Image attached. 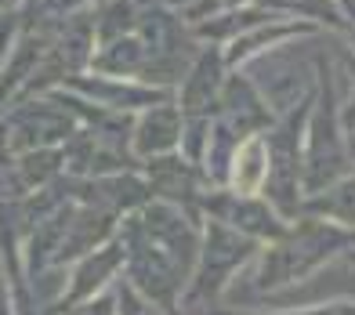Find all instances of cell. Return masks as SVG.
<instances>
[{
    "label": "cell",
    "mask_w": 355,
    "mask_h": 315,
    "mask_svg": "<svg viewBox=\"0 0 355 315\" xmlns=\"http://www.w3.org/2000/svg\"><path fill=\"white\" fill-rule=\"evenodd\" d=\"M55 315H112V294H98L91 301H80V305H69V308H58Z\"/></svg>",
    "instance_id": "obj_11"
},
{
    "label": "cell",
    "mask_w": 355,
    "mask_h": 315,
    "mask_svg": "<svg viewBox=\"0 0 355 315\" xmlns=\"http://www.w3.org/2000/svg\"><path fill=\"white\" fill-rule=\"evenodd\" d=\"M120 269H123V246H120V240L102 243L98 250L84 254V258L73 264L66 290H62V297L55 301V312H58V308H69V305H80V301H91V297H98V294H105V290H109V282L120 276ZM55 312H51V315H55Z\"/></svg>",
    "instance_id": "obj_5"
},
{
    "label": "cell",
    "mask_w": 355,
    "mask_h": 315,
    "mask_svg": "<svg viewBox=\"0 0 355 315\" xmlns=\"http://www.w3.org/2000/svg\"><path fill=\"white\" fill-rule=\"evenodd\" d=\"M268 174L265 167V145L261 141H247L236 156V170H232V185H236V196H250L261 178Z\"/></svg>",
    "instance_id": "obj_8"
},
{
    "label": "cell",
    "mask_w": 355,
    "mask_h": 315,
    "mask_svg": "<svg viewBox=\"0 0 355 315\" xmlns=\"http://www.w3.org/2000/svg\"><path fill=\"white\" fill-rule=\"evenodd\" d=\"M174 138H178V116L171 109H156V113H149L138 127V149L156 152V149H167Z\"/></svg>",
    "instance_id": "obj_9"
},
{
    "label": "cell",
    "mask_w": 355,
    "mask_h": 315,
    "mask_svg": "<svg viewBox=\"0 0 355 315\" xmlns=\"http://www.w3.org/2000/svg\"><path fill=\"white\" fill-rule=\"evenodd\" d=\"M348 258H352V261H355V250H352V254H348Z\"/></svg>",
    "instance_id": "obj_19"
},
{
    "label": "cell",
    "mask_w": 355,
    "mask_h": 315,
    "mask_svg": "<svg viewBox=\"0 0 355 315\" xmlns=\"http://www.w3.org/2000/svg\"><path fill=\"white\" fill-rule=\"evenodd\" d=\"M279 4H286V8H294V11H304V15H319V19H337V11H334V4L330 0H279Z\"/></svg>",
    "instance_id": "obj_13"
},
{
    "label": "cell",
    "mask_w": 355,
    "mask_h": 315,
    "mask_svg": "<svg viewBox=\"0 0 355 315\" xmlns=\"http://www.w3.org/2000/svg\"><path fill=\"white\" fill-rule=\"evenodd\" d=\"M120 246L127 287L138 290L145 301H153L164 315H178L192 264H196V228L167 207H153L145 214H135Z\"/></svg>",
    "instance_id": "obj_1"
},
{
    "label": "cell",
    "mask_w": 355,
    "mask_h": 315,
    "mask_svg": "<svg viewBox=\"0 0 355 315\" xmlns=\"http://www.w3.org/2000/svg\"><path fill=\"white\" fill-rule=\"evenodd\" d=\"M272 315H355V301H327V305H312L297 312H272Z\"/></svg>",
    "instance_id": "obj_12"
},
{
    "label": "cell",
    "mask_w": 355,
    "mask_h": 315,
    "mask_svg": "<svg viewBox=\"0 0 355 315\" xmlns=\"http://www.w3.org/2000/svg\"><path fill=\"white\" fill-rule=\"evenodd\" d=\"M309 210L322 222H334V225H355V178L341 181L337 188L322 196H312L309 199Z\"/></svg>",
    "instance_id": "obj_7"
},
{
    "label": "cell",
    "mask_w": 355,
    "mask_h": 315,
    "mask_svg": "<svg viewBox=\"0 0 355 315\" xmlns=\"http://www.w3.org/2000/svg\"><path fill=\"white\" fill-rule=\"evenodd\" d=\"M232 4H239V0H200V8H192V19L207 11H218V8H232Z\"/></svg>",
    "instance_id": "obj_16"
},
{
    "label": "cell",
    "mask_w": 355,
    "mask_h": 315,
    "mask_svg": "<svg viewBox=\"0 0 355 315\" xmlns=\"http://www.w3.org/2000/svg\"><path fill=\"white\" fill-rule=\"evenodd\" d=\"M341 141L334 131V98H330V84L322 87V105L312 120L309 131V167H304V185L309 192L319 196L330 181L341 178Z\"/></svg>",
    "instance_id": "obj_4"
},
{
    "label": "cell",
    "mask_w": 355,
    "mask_h": 315,
    "mask_svg": "<svg viewBox=\"0 0 355 315\" xmlns=\"http://www.w3.org/2000/svg\"><path fill=\"white\" fill-rule=\"evenodd\" d=\"M69 131V123L62 120L58 113H51V109H19L11 120H8V127H4V134H8V141L4 145L8 149H40V145H47V141H55L58 134H66Z\"/></svg>",
    "instance_id": "obj_6"
},
{
    "label": "cell",
    "mask_w": 355,
    "mask_h": 315,
    "mask_svg": "<svg viewBox=\"0 0 355 315\" xmlns=\"http://www.w3.org/2000/svg\"><path fill=\"white\" fill-rule=\"evenodd\" d=\"M11 40H15V15H0V73L8 66V55H11Z\"/></svg>",
    "instance_id": "obj_14"
},
{
    "label": "cell",
    "mask_w": 355,
    "mask_h": 315,
    "mask_svg": "<svg viewBox=\"0 0 355 315\" xmlns=\"http://www.w3.org/2000/svg\"><path fill=\"white\" fill-rule=\"evenodd\" d=\"M348 127H355V102H352V109H348Z\"/></svg>",
    "instance_id": "obj_17"
},
{
    "label": "cell",
    "mask_w": 355,
    "mask_h": 315,
    "mask_svg": "<svg viewBox=\"0 0 355 315\" xmlns=\"http://www.w3.org/2000/svg\"><path fill=\"white\" fill-rule=\"evenodd\" d=\"M352 246H355V235L341 225H334V222H322V217L294 222L265 250H257L261 261H257L250 290L257 297H265V294H276V290H286V287H297L304 276H312L334 254L352 250Z\"/></svg>",
    "instance_id": "obj_2"
},
{
    "label": "cell",
    "mask_w": 355,
    "mask_h": 315,
    "mask_svg": "<svg viewBox=\"0 0 355 315\" xmlns=\"http://www.w3.org/2000/svg\"><path fill=\"white\" fill-rule=\"evenodd\" d=\"M257 250H261V243L239 235L236 228L221 225V222H207L203 240L196 246V264H192L182 308H211L218 297L229 290L236 272L247 269L254 261Z\"/></svg>",
    "instance_id": "obj_3"
},
{
    "label": "cell",
    "mask_w": 355,
    "mask_h": 315,
    "mask_svg": "<svg viewBox=\"0 0 355 315\" xmlns=\"http://www.w3.org/2000/svg\"><path fill=\"white\" fill-rule=\"evenodd\" d=\"M0 315H15V290L4 269H0Z\"/></svg>",
    "instance_id": "obj_15"
},
{
    "label": "cell",
    "mask_w": 355,
    "mask_h": 315,
    "mask_svg": "<svg viewBox=\"0 0 355 315\" xmlns=\"http://www.w3.org/2000/svg\"><path fill=\"white\" fill-rule=\"evenodd\" d=\"M112 315H164L153 301H145L138 290H131L127 282H120L116 294H112Z\"/></svg>",
    "instance_id": "obj_10"
},
{
    "label": "cell",
    "mask_w": 355,
    "mask_h": 315,
    "mask_svg": "<svg viewBox=\"0 0 355 315\" xmlns=\"http://www.w3.org/2000/svg\"><path fill=\"white\" fill-rule=\"evenodd\" d=\"M352 149H355V141H352Z\"/></svg>",
    "instance_id": "obj_20"
},
{
    "label": "cell",
    "mask_w": 355,
    "mask_h": 315,
    "mask_svg": "<svg viewBox=\"0 0 355 315\" xmlns=\"http://www.w3.org/2000/svg\"><path fill=\"white\" fill-rule=\"evenodd\" d=\"M11 4H15V0H0V8H4V11H8V8H11Z\"/></svg>",
    "instance_id": "obj_18"
}]
</instances>
